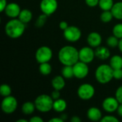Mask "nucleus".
I'll return each instance as SVG.
<instances>
[{
  "instance_id": "f257e3e1",
  "label": "nucleus",
  "mask_w": 122,
  "mask_h": 122,
  "mask_svg": "<svg viewBox=\"0 0 122 122\" xmlns=\"http://www.w3.org/2000/svg\"><path fill=\"white\" fill-rule=\"evenodd\" d=\"M59 59L64 66H74L79 60V51L72 46H63L59 51Z\"/></svg>"
},
{
  "instance_id": "f03ea898",
  "label": "nucleus",
  "mask_w": 122,
  "mask_h": 122,
  "mask_svg": "<svg viewBox=\"0 0 122 122\" xmlns=\"http://www.w3.org/2000/svg\"><path fill=\"white\" fill-rule=\"evenodd\" d=\"M24 30L25 24L15 18L9 21L5 26V32L6 35L11 39L20 37L24 34Z\"/></svg>"
},
{
  "instance_id": "7ed1b4c3",
  "label": "nucleus",
  "mask_w": 122,
  "mask_h": 122,
  "mask_svg": "<svg viewBox=\"0 0 122 122\" xmlns=\"http://www.w3.org/2000/svg\"><path fill=\"white\" fill-rule=\"evenodd\" d=\"M114 69L110 65L101 64L97 67L95 71V78L97 81L102 84H106L114 78Z\"/></svg>"
},
{
  "instance_id": "20e7f679",
  "label": "nucleus",
  "mask_w": 122,
  "mask_h": 122,
  "mask_svg": "<svg viewBox=\"0 0 122 122\" xmlns=\"http://www.w3.org/2000/svg\"><path fill=\"white\" fill-rule=\"evenodd\" d=\"M54 99L52 97L47 94H41L38 96L35 101L34 104L36 109L42 113L50 112L53 109Z\"/></svg>"
},
{
  "instance_id": "39448f33",
  "label": "nucleus",
  "mask_w": 122,
  "mask_h": 122,
  "mask_svg": "<svg viewBox=\"0 0 122 122\" xmlns=\"http://www.w3.org/2000/svg\"><path fill=\"white\" fill-rule=\"evenodd\" d=\"M17 105L18 103L16 98L10 95L4 97V99L1 102V107L4 113L10 114L16 111L17 108Z\"/></svg>"
},
{
  "instance_id": "423d86ee",
  "label": "nucleus",
  "mask_w": 122,
  "mask_h": 122,
  "mask_svg": "<svg viewBox=\"0 0 122 122\" xmlns=\"http://www.w3.org/2000/svg\"><path fill=\"white\" fill-rule=\"evenodd\" d=\"M52 51L49 47L46 46H42L36 50L35 57L36 61L39 64H41L49 62L52 58Z\"/></svg>"
},
{
  "instance_id": "0eeeda50",
  "label": "nucleus",
  "mask_w": 122,
  "mask_h": 122,
  "mask_svg": "<svg viewBox=\"0 0 122 122\" xmlns=\"http://www.w3.org/2000/svg\"><path fill=\"white\" fill-rule=\"evenodd\" d=\"M95 94V89L94 86L89 84H83L78 88L77 94L78 97L82 100H89Z\"/></svg>"
},
{
  "instance_id": "6e6552de",
  "label": "nucleus",
  "mask_w": 122,
  "mask_h": 122,
  "mask_svg": "<svg viewBox=\"0 0 122 122\" xmlns=\"http://www.w3.org/2000/svg\"><path fill=\"white\" fill-rule=\"evenodd\" d=\"M64 38L71 42H75L79 40L81 36V30L75 26H69L64 31Z\"/></svg>"
},
{
  "instance_id": "1a4fd4ad",
  "label": "nucleus",
  "mask_w": 122,
  "mask_h": 122,
  "mask_svg": "<svg viewBox=\"0 0 122 122\" xmlns=\"http://www.w3.org/2000/svg\"><path fill=\"white\" fill-rule=\"evenodd\" d=\"M58 7L56 0H41L40 3V9L42 13L50 16L54 14Z\"/></svg>"
},
{
  "instance_id": "9d476101",
  "label": "nucleus",
  "mask_w": 122,
  "mask_h": 122,
  "mask_svg": "<svg viewBox=\"0 0 122 122\" xmlns=\"http://www.w3.org/2000/svg\"><path fill=\"white\" fill-rule=\"evenodd\" d=\"M73 69L74 77L79 79H84L89 74V67L87 66V64L81 61H77L73 66Z\"/></svg>"
},
{
  "instance_id": "9b49d317",
  "label": "nucleus",
  "mask_w": 122,
  "mask_h": 122,
  "mask_svg": "<svg viewBox=\"0 0 122 122\" xmlns=\"http://www.w3.org/2000/svg\"><path fill=\"white\" fill-rule=\"evenodd\" d=\"M79 61L86 64L92 62L95 57V51L90 46H84L79 51Z\"/></svg>"
},
{
  "instance_id": "f8f14e48",
  "label": "nucleus",
  "mask_w": 122,
  "mask_h": 122,
  "mask_svg": "<svg viewBox=\"0 0 122 122\" xmlns=\"http://www.w3.org/2000/svg\"><path fill=\"white\" fill-rule=\"evenodd\" d=\"M119 105V102L115 97H107L106 98L102 103V107L104 111L109 113L114 112L117 110Z\"/></svg>"
},
{
  "instance_id": "ddd939ff",
  "label": "nucleus",
  "mask_w": 122,
  "mask_h": 122,
  "mask_svg": "<svg viewBox=\"0 0 122 122\" xmlns=\"http://www.w3.org/2000/svg\"><path fill=\"white\" fill-rule=\"evenodd\" d=\"M4 11L6 16H8L10 18L14 19L19 16L21 12V9H20V6L17 4L11 2L7 4V6L5 8Z\"/></svg>"
},
{
  "instance_id": "4468645a",
  "label": "nucleus",
  "mask_w": 122,
  "mask_h": 122,
  "mask_svg": "<svg viewBox=\"0 0 122 122\" xmlns=\"http://www.w3.org/2000/svg\"><path fill=\"white\" fill-rule=\"evenodd\" d=\"M102 36L97 32H92L87 36V42L91 47H98L102 44Z\"/></svg>"
},
{
  "instance_id": "2eb2a0df",
  "label": "nucleus",
  "mask_w": 122,
  "mask_h": 122,
  "mask_svg": "<svg viewBox=\"0 0 122 122\" xmlns=\"http://www.w3.org/2000/svg\"><path fill=\"white\" fill-rule=\"evenodd\" d=\"M87 117L89 120L93 122L101 121L102 119V112L97 107H91L87 112Z\"/></svg>"
},
{
  "instance_id": "dca6fc26",
  "label": "nucleus",
  "mask_w": 122,
  "mask_h": 122,
  "mask_svg": "<svg viewBox=\"0 0 122 122\" xmlns=\"http://www.w3.org/2000/svg\"><path fill=\"white\" fill-rule=\"evenodd\" d=\"M94 51L95 56L101 60H106L110 56V51L109 49L105 46H98Z\"/></svg>"
},
{
  "instance_id": "f3484780",
  "label": "nucleus",
  "mask_w": 122,
  "mask_h": 122,
  "mask_svg": "<svg viewBox=\"0 0 122 122\" xmlns=\"http://www.w3.org/2000/svg\"><path fill=\"white\" fill-rule=\"evenodd\" d=\"M51 85L53 88L56 90H61L64 88L65 86V81H64V77L61 75L56 76H54L52 80H51Z\"/></svg>"
},
{
  "instance_id": "a211bd4d",
  "label": "nucleus",
  "mask_w": 122,
  "mask_h": 122,
  "mask_svg": "<svg viewBox=\"0 0 122 122\" xmlns=\"http://www.w3.org/2000/svg\"><path fill=\"white\" fill-rule=\"evenodd\" d=\"M111 11L115 19L122 20V1L115 3L111 9Z\"/></svg>"
},
{
  "instance_id": "6ab92c4d",
  "label": "nucleus",
  "mask_w": 122,
  "mask_h": 122,
  "mask_svg": "<svg viewBox=\"0 0 122 122\" xmlns=\"http://www.w3.org/2000/svg\"><path fill=\"white\" fill-rule=\"evenodd\" d=\"M66 102L63 99H58L54 101L53 109L56 112H63L66 109Z\"/></svg>"
},
{
  "instance_id": "aec40b11",
  "label": "nucleus",
  "mask_w": 122,
  "mask_h": 122,
  "mask_svg": "<svg viewBox=\"0 0 122 122\" xmlns=\"http://www.w3.org/2000/svg\"><path fill=\"white\" fill-rule=\"evenodd\" d=\"M32 19V13L29 9L21 10V12L19 15V19L24 24L29 23Z\"/></svg>"
},
{
  "instance_id": "412c9836",
  "label": "nucleus",
  "mask_w": 122,
  "mask_h": 122,
  "mask_svg": "<svg viewBox=\"0 0 122 122\" xmlns=\"http://www.w3.org/2000/svg\"><path fill=\"white\" fill-rule=\"evenodd\" d=\"M113 69H122V57L119 55H114L110 59L109 64Z\"/></svg>"
},
{
  "instance_id": "4be33fe9",
  "label": "nucleus",
  "mask_w": 122,
  "mask_h": 122,
  "mask_svg": "<svg viewBox=\"0 0 122 122\" xmlns=\"http://www.w3.org/2000/svg\"><path fill=\"white\" fill-rule=\"evenodd\" d=\"M35 109H36L35 104L31 102H25L24 104H23V105L21 107V111L26 115H30V114H33Z\"/></svg>"
},
{
  "instance_id": "5701e85b",
  "label": "nucleus",
  "mask_w": 122,
  "mask_h": 122,
  "mask_svg": "<svg viewBox=\"0 0 122 122\" xmlns=\"http://www.w3.org/2000/svg\"><path fill=\"white\" fill-rule=\"evenodd\" d=\"M61 75L65 79H71L74 76L73 66H64L61 69Z\"/></svg>"
},
{
  "instance_id": "b1692460",
  "label": "nucleus",
  "mask_w": 122,
  "mask_h": 122,
  "mask_svg": "<svg viewBox=\"0 0 122 122\" xmlns=\"http://www.w3.org/2000/svg\"><path fill=\"white\" fill-rule=\"evenodd\" d=\"M114 3L113 0H99V6L103 11H109L112 9Z\"/></svg>"
},
{
  "instance_id": "393cba45",
  "label": "nucleus",
  "mask_w": 122,
  "mask_h": 122,
  "mask_svg": "<svg viewBox=\"0 0 122 122\" xmlns=\"http://www.w3.org/2000/svg\"><path fill=\"white\" fill-rule=\"evenodd\" d=\"M39 72L43 75H49L51 72V66L48 62L41 63L40 64L39 68Z\"/></svg>"
},
{
  "instance_id": "a878e982",
  "label": "nucleus",
  "mask_w": 122,
  "mask_h": 122,
  "mask_svg": "<svg viewBox=\"0 0 122 122\" xmlns=\"http://www.w3.org/2000/svg\"><path fill=\"white\" fill-rule=\"evenodd\" d=\"M114 16L111 11V10L109 11H104L101 16H100V19H101V21L104 22V23H108L109 21H111L113 19Z\"/></svg>"
},
{
  "instance_id": "bb28decb",
  "label": "nucleus",
  "mask_w": 122,
  "mask_h": 122,
  "mask_svg": "<svg viewBox=\"0 0 122 122\" xmlns=\"http://www.w3.org/2000/svg\"><path fill=\"white\" fill-rule=\"evenodd\" d=\"M119 42V38H117V37L115 36L114 35L109 36V37L107 39V45H108L109 46L112 47V48H114V47L118 46Z\"/></svg>"
},
{
  "instance_id": "cd10ccee",
  "label": "nucleus",
  "mask_w": 122,
  "mask_h": 122,
  "mask_svg": "<svg viewBox=\"0 0 122 122\" xmlns=\"http://www.w3.org/2000/svg\"><path fill=\"white\" fill-rule=\"evenodd\" d=\"M11 93V89L8 84H2L0 86V94L2 97H8L10 96Z\"/></svg>"
},
{
  "instance_id": "c85d7f7f",
  "label": "nucleus",
  "mask_w": 122,
  "mask_h": 122,
  "mask_svg": "<svg viewBox=\"0 0 122 122\" xmlns=\"http://www.w3.org/2000/svg\"><path fill=\"white\" fill-rule=\"evenodd\" d=\"M47 15L45 14H41L40 16H39V17L37 18L36 21V23H35V26L38 28H40V27H42L45 22L46 21V19H47Z\"/></svg>"
},
{
  "instance_id": "c756f323",
  "label": "nucleus",
  "mask_w": 122,
  "mask_h": 122,
  "mask_svg": "<svg viewBox=\"0 0 122 122\" xmlns=\"http://www.w3.org/2000/svg\"><path fill=\"white\" fill-rule=\"evenodd\" d=\"M113 34L119 39H122V24H117L113 28Z\"/></svg>"
},
{
  "instance_id": "7c9ffc66",
  "label": "nucleus",
  "mask_w": 122,
  "mask_h": 122,
  "mask_svg": "<svg viewBox=\"0 0 122 122\" xmlns=\"http://www.w3.org/2000/svg\"><path fill=\"white\" fill-rule=\"evenodd\" d=\"M102 122H119V119L114 116H105L102 119Z\"/></svg>"
},
{
  "instance_id": "2f4dec72",
  "label": "nucleus",
  "mask_w": 122,
  "mask_h": 122,
  "mask_svg": "<svg viewBox=\"0 0 122 122\" xmlns=\"http://www.w3.org/2000/svg\"><path fill=\"white\" fill-rule=\"evenodd\" d=\"M115 97L117 98V99L118 100L119 104H122V86H119L117 89L116 94H115Z\"/></svg>"
},
{
  "instance_id": "473e14b6",
  "label": "nucleus",
  "mask_w": 122,
  "mask_h": 122,
  "mask_svg": "<svg viewBox=\"0 0 122 122\" xmlns=\"http://www.w3.org/2000/svg\"><path fill=\"white\" fill-rule=\"evenodd\" d=\"M114 78L116 79H122V69H114L113 72Z\"/></svg>"
},
{
  "instance_id": "72a5a7b5",
  "label": "nucleus",
  "mask_w": 122,
  "mask_h": 122,
  "mask_svg": "<svg viewBox=\"0 0 122 122\" xmlns=\"http://www.w3.org/2000/svg\"><path fill=\"white\" fill-rule=\"evenodd\" d=\"M86 4L90 7H94L99 5V0H85Z\"/></svg>"
},
{
  "instance_id": "f704fd0d",
  "label": "nucleus",
  "mask_w": 122,
  "mask_h": 122,
  "mask_svg": "<svg viewBox=\"0 0 122 122\" xmlns=\"http://www.w3.org/2000/svg\"><path fill=\"white\" fill-rule=\"evenodd\" d=\"M51 97H52V99H53L54 100H56V99H59V98H60V92H59V90L54 89V91L52 92Z\"/></svg>"
},
{
  "instance_id": "c9c22d12",
  "label": "nucleus",
  "mask_w": 122,
  "mask_h": 122,
  "mask_svg": "<svg viewBox=\"0 0 122 122\" xmlns=\"http://www.w3.org/2000/svg\"><path fill=\"white\" fill-rule=\"evenodd\" d=\"M7 6L6 0H0V11L3 12L5 10L6 6Z\"/></svg>"
},
{
  "instance_id": "e433bc0d",
  "label": "nucleus",
  "mask_w": 122,
  "mask_h": 122,
  "mask_svg": "<svg viewBox=\"0 0 122 122\" xmlns=\"http://www.w3.org/2000/svg\"><path fill=\"white\" fill-rule=\"evenodd\" d=\"M29 122H44V120H43L41 117L36 116V117H31V118L30 119Z\"/></svg>"
},
{
  "instance_id": "4c0bfd02",
  "label": "nucleus",
  "mask_w": 122,
  "mask_h": 122,
  "mask_svg": "<svg viewBox=\"0 0 122 122\" xmlns=\"http://www.w3.org/2000/svg\"><path fill=\"white\" fill-rule=\"evenodd\" d=\"M68 26H69V25H68L67 22H66V21H61L60 24H59V27H60V29H61V30H63V31H64Z\"/></svg>"
},
{
  "instance_id": "58836bf2",
  "label": "nucleus",
  "mask_w": 122,
  "mask_h": 122,
  "mask_svg": "<svg viewBox=\"0 0 122 122\" xmlns=\"http://www.w3.org/2000/svg\"><path fill=\"white\" fill-rule=\"evenodd\" d=\"M70 121H71V122H81V119H80L79 117H77V116H73V117L71 118Z\"/></svg>"
},
{
  "instance_id": "ea45409f",
  "label": "nucleus",
  "mask_w": 122,
  "mask_h": 122,
  "mask_svg": "<svg viewBox=\"0 0 122 122\" xmlns=\"http://www.w3.org/2000/svg\"><path fill=\"white\" fill-rule=\"evenodd\" d=\"M49 122H64V120L60 117V118H56V117H55V118H52V119H51L49 121Z\"/></svg>"
},
{
  "instance_id": "a19ab883",
  "label": "nucleus",
  "mask_w": 122,
  "mask_h": 122,
  "mask_svg": "<svg viewBox=\"0 0 122 122\" xmlns=\"http://www.w3.org/2000/svg\"><path fill=\"white\" fill-rule=\"evenodd\" d=\"M117 114L119 117H122V104H119V107L117 109Z\"/></svg>"
},
{
  "instance_id": "79ce46f5",
  "label": "nucleus",
  "mask_w": 122,
  "mask_h": 122,
  "mask_svg": "<svg viewBox=\"0 0 122 122\" xmlns=\"http://www.w3.org/2000/svg\"><path fill=\"white\" fill-rule=\"evenodd\" d=\"M118 47H119V49L120 50V51L122 52V39H120V40H119Z\"/></svg>"
},
{
  "instance_id": "37998d69",
  "label": "nucleus",
  "mask_w": 122,
  "mask_h": 122,
  "mask_svg": "<svg viewBox=\"0 0 122 122\" xmlns=\"http://www.w3.org/2000/svg\"><path fill=\"white\" fill-rule=\"evenodd\" d=\"M61 118L64 121V120H66V119H67V117H66V114H63L61 116Z\"/></svg>"
},
{
  "instance_id": "c03bdc74",
  "label": "nucleus",
  "mask_w": 122,
  "mask_h": 122,
  "mask_svg": "<svg viewBox=\"0 0 122 122\" xmlns=\"http://www.w3.org/2000/svg\"><path fill=\"white\" fill-rule=\"evenodd\" d=\"M28 121L26 120V119H18L16 120V122H27Z\"/></svg>"
}]
</instances>
